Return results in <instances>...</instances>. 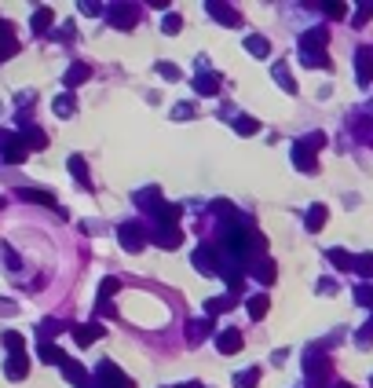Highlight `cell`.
<instances>
[{"label":"cell","instance_id":"cell-1","mask_svg":"<svg viewBox=\"0 0 373 388\" xmlns=\"http://www.w3.org/2000/svg\"><path fill=\"white\" fill-rule=\"evenodd\" d=\"M224 249H227V261L241 268V261H249V256H256V253H268V239L253 227L231 224L224 231Z\"/></svg>","mask_w":373,"mask_h":388},{"label":"cell","instance_id":"cell-2","mask_svg":"<svg viewBox=\"0 0 373 388\" xmlns=\"http://www.w3.org/2000/svg\"><path fill=\"white\" fill-rule=\"evenodd\" d=\"M329 359H326V352H322V344H307L304 348V374L315 381V388H322L326 384V377H329Z\"/></svg>","mask_w":373,"mask_h":388},{"label":"cell","instance_id":"cell-3","mask_svg":"<svg viewBox=\"0 0 373 388\" xmlns=\"http://www.w3.org/2000/svg\"><path fill=\"white\" fill-rule=\"evenodd\" d=\"M117 242H121L125 253H143L147 242H150V234H147V227H143L139 220H125V224L117 227Z\"/></svg>","mask_w":373,"mask_h":388},{"label":"cell","instance_id":"cell-4","mask_svg":"<svg viewBox=\"0 0 373 388\" xmlns=\"http://www.w3.org/2000/svg\"><path fill=\"white\" fill-rule=\"evenodd\" d=\"M96 384H99V388H136V381H132L114 359H103V363L96 366Z\"/></svg>","mask_w":373,"mask_h":388},{"label":"cell","instance_id":"cell-5","mask_svg":"<svg viewBox=\"0 0 373 388\" xmlns=\"http://www.w3.org/2000/svg\"><path fill=\"white\" fill-rule=\"evenodd\" d=\"M190 261H194V268L202 271V275H219V271H224V256H219V249H216L212 242H202V246H197Z\"/></svg>","mask_w":373,"mask_h":388},{"label":"cell","instance_id":"cell-6","mask_svg":"<svg viewBox=\"0 0 373 388\" xmlns=\"http://www.w3.org/2000/svg\"><path fill=\"white\" fill-rule=\"evenodd\" d=\"M106 23L114 30H132L139 23V8L136 4H110L106 8Z\"/></svg>","mask_w":373,"mask_h":388},{"label":"cell","instance_id":"cell-7","mask_svg":"<svg viewBox=\"0 0 373 388\" xmlns=\"http://www.w3.org/2000/svg\"><path fill=\"white\" fill-rule=\"evenodd\" d=\"M355 81H359V89H369L373 84V48L362 45L355 52Z\"/></svg>","mask_w":373,"mask_h":388},{"label":"cell","instance_id":"cell-8","mask_svg":"<svg viewBox=\"0 0 373 388\" xmlns=\"http://www.w3.org/2000/svg\"><path fill=\"white\" fill-rule=\"evenodd\" d=\"M132 202L139 205V212H150V217H154V212L161 209L165 198H161V187H154V183H150V187H139L136 194H132Z\"/></svg>","mask_w":373,"mask_h":388},{"label":"cell","instance_id":"cell-9","mask_svg":"<svg viewBox=\"0 0 373 388\" xmlns=\"http://www.w3.org/2000/svg\"><path fill=\"white\" fill-rule=\"evenodd\" d=\"M70 330H74V341L81 344V348H88V344H96V341L106 333L99 319H92V322H81V326H70Z\"/></svg>","mask_w":373,"mask_h":388},{"label":"cell","instance_id":"cell-10","mask_svg":"<svg viewBox=\"0 0 373 388\" xmlns=\"http://www.w3.org/2000/svg\"><path fill=\"white\" fill-rule=\"evenodd\" d=\"M194 92L197 96H219V74L202 67V70L194 74Z\"/></svg>","mask_w":373,"mask_h":388},{"label":"cell","instance_id":"cell-11","mask_svg":"<svg viewBox=\"0 0 373 388\" xmlns=\"http://www.w3.org/2000/svg\"><path fill=\"white\" fill-rule=\"evenodd\" d=\"M26 158H30V150L22 147V139H18V136H11L4 147H0V161H4V165H22Z\"/></svg>","mask_w":373,"mask_h":388},{"label":"cell","instance_id":"cell-12","mask_svg":"<svg viewBox=\"0 0 373 388\" xmlns=\"http://www.w3.org/2000/svg\"><path fill=\"white\" fill-rule=\"evenodd\" d=\"M209 333H212V319H190V322H187V344H190V348L205 344Z\"/></svg>","mask_w":373,"mask_h":388},{"label":"cell","instance_id":"cell-13","mask_svg":"<svg viewBox=\"0 0 373 388\" xmlns=\"http://www.w3.org/2000/svg\"><path fill=\"white\" fill-rule=\"evenodd\" d=\"M289 158H293V165L300 169V172H319V161H315V150H307L300 139L293 143V150H289Z\"/></svg>","mask_w":373,"mask_h":388},{"label":"cell","instance_id":"cell-14","mask_svg":"<svg viewBox=\"0 0 373 388\" xmlns=\"http://www.w3.org/2000/svg\"><path fill=\"white\" fill-rule=\"evenodd\" d=\"M300 62L311 70H333V59L326 55V48H300Z\"/></svg>","mask_w":373,"mask_h":388},{"label":"cell","instance_id":"cell-15","mask_svg":"<svg viewBox=\"0 0 373 388\" xmlns=\"http://www.w3.org/2000/svg\"><path fill=\"white\" fill-rule=\"evenodd\" d=\"M26 374H30V359H26V352L8 355V363H4V377H8V381H22Z\"/></svg>","mask_w":373,"mask_h":388},{"label":"cell","instance_id":"cell-16","mask_svg":"<svg viewBox=\"0 0 373 388\" xmlns=\"http://www.w3.org/2000/svg\"><path fill=\"white\" fill-rule=\"evenodd\" d=\"M205 11L216 18V23H224V26H238V23H241V15H238L234 8H227V4H219V0H209Z\"/></svg>","mask_w":373,"mask_h":388},{"label":"cell","instance_id":"cell-17","mask_svg":"<svg viewBox=\"0 0 373 388\" xmlns=\"http://www.w3.org/2000/svg\"><path fill=\"white\" fill-rule=\"evenodd\" d=\"M18 139H22L26 150H44V147H48V136H44V128H37V125H22Z\"/></svg>","mask_w":373,"mask_h":388},{"label":"cell","instance_id":"cell-18","mask_svg":"<svg viewBox=\"0 0 373 388\" xmlns=\"http://www.w3.org/2000/svg\"><path fill=\"white\" fill-rule=\"evenodd\" d=\"M88 77H92V67H88V62H74V67L62 74V84H66V92H74L77 84H84Z\"/></svg>","mask_w":373,"mask_h":388},{"label":"cell","instance_id":"cell-19","mask_svg":"<svg viewBox=\"0 0 373 388\" xmlns=\"http://www.w3.org/2000/svg\"><path fill=\"white\" fill-rule=\"evenodd\" d=\"M241 344H246V341H241V333H238V330H219V333H216V348L224 352V355L241 352Z\"/></svg>","mask_w":373,"mask_h":388},{"label":"cell","instance_id":"cell-20","mask_svg":"<svg viewBox=\"0 0 373 388\" xmlns=\"http://www.w3.org/2000/svg\"><path fill=\"white\" fill-rule=\"evenodd\" d=\"M59 370H62V377H66V381L77 384V388H84L88 381H92V377H88V370H84V366H81L77 359H66V363L59 366Z\"/></svg>","mask_w":373,"mask_h":388},{"label":"cell","instance_id":"cell-21","mask_svg":"<svg viewBox=\"0 0 373 388\" xmlns=\"http://www.w3.org/2000/svg\"><path fill=\"white\" fill-rule=\"evenodd\" d=\"M18 198H22V202H33V205H48V209L59 205L52 190H37V187H18Z\"/></svg>","mask_w":373,"mask_h":388},{"label":"cell","instance_id":"cell-22","mask_svg":"<svg viewBox=\"0 0 373 388\" xmlns=\"http://www.w3.org/2000/svg\"><path fill=\"white\" fill-rule=\"evenodd\" d=\"M154 242H158L161 249H180L183 246V231L180 227H158L154 231Z\"/></svg>","mask_w":373,"mask_h":388},{"label":"cell","instance_id":"cell-23","mask_svg":"<svg viewBox=\"0 0 373 388\" xmlns=\"http://www.w3.org/2000/svg\"><path fill=\"white\" fill-rule=\"evenodd\" d=\"M271 77H275V84H278L285 96H297V81H293V74H289V67H285V62H275Z\"/></svg>","mask_w":373,"mask_h":388},{"label":"cell","instance_id":"cell-24","mask_svg":"<svg viewBox=\"0 0 373 388\" xmlns=\"http://www.w3.org/2000/svg\"><path fill=\"white\" fill-rule=\"evenodd\" d=\"M180 205H176V202H161V209L158 212H154V220H158V227H176V224H180Z\"/></svg>","mask_w":373,"mask_h":388},{"label":"cell","instance_id":"cell-25","mask_svg":"<svg viewBox=\"0 0 373 388\" xmlns=\"http://www.w3.org/2000/svg\"><path fill=\"white\" fill-rule=\"evenodd\" d=\"M253 275L260 278V283H263V286H271V283H275V278H278V264L271 261V256H260V264L253 268Z\"/></svg>","mask_w":373,"mask_h":388},{"label":"cell","instance_id":"cell-26","mask_svg":"<svg viewBox=\"0 0 373 388\" xmlns=\"http://www.w3.org/2000/svg\"><path fill=\"white\" fill-rule=\"evenodd\" d=\"M52 23H55V11H52V8H37L33 18H30V30H33V33H48Z\"/></svg>","mask_w":373,"mask_h":388},{"label":"cell","instance_id":"cell-27","mask_svg":"<svg viewBox=\"0 0 373 388\" xmlns=\"http://www.w3.org/2000/svg\"><path fill=\"white\" fill-rule=\"evenodd\" d=\"M329 45V30L326 26H315V30H307L300 37V48H326Z\"/></svg>","mask_w":373,"mask_h":388},{"label":"cell","instance_id":"cell-28","mask_svg":"<svg viewBox=\"0 0 373 388\" xmlns=\"http://www.w3.org/2000/svg\"><path fill=\"white\" fill-rule=\"evenodd\" d=\"M37 352H40V359H44V363H48V366H62L66 359H70V355H66L62 348H55V344H52V341H40V348H37Z\"/></svg>","mask_w":373,"mask_h":388},{"label":"cell","instance_id":"cell-29","mask_svg":"<svg viewBox=\"0 0 373 388\" xmlns=\"http://www.w3.org/2000/svg\"><path fill=\"white\" fill-rule=\"evenodd\" d=\"M329 264H333L337 271H355V256H351L348 249H329Z\"/></svg>","mask_w":373,"mask_h":388},{"label":"cell","instance_id":"cell-30","mask_svg":"<svg viewBox=\"0 0 373 388\" xmlns=\"http://www.w3.org/2000/svg\"><path fill=\"white\" fill-rule=\"evenodd\" d=\"M260 366H246V370H238L234 374V388H256L260 384Z\"/></svg>","mask_w":373,"mask_h":388},{"label":"cell","instance_id":"cell-31","mask_svg":"<svg viewBox=\"0 0 373 388\" xmlns=\"http://www.w3.org/2000/svg\"><path fill=\"white\" fill-rule=\"evenodd\" d=\"M66 169L74 172V180H77L84 190L92 187V183H88V165H84V158H81V154H70V161H66Z\"/></svg>","mask_w":373,"mask_h":388},{"label":"cell","instance_id":"cell-32","mask_svg":"<svg viewBox=\"0 0 373 388\" xmlns=\"http://www.w3.org/2000/svg\"><path fill=\"white\" fill-rule=\"evenodd\" d=\"M304 227L307 231H322L326 227V205H311V209H307V217H304Z\"/></svg>","mask_w":373,"mask_h":388},{"label":"cell","instance_id":"cell-33","mask_svg":"<svg viewBox=\"0 0 373 388\" xmlns=\"http://www.w3.org/2000/svg\"><path fill=\"white\" fill-rule=\"evenodd\" d=\"M234 132H238V136H256V132H260V121L249 118V114H238V118H234Z\"/></svg>","mask_w":373,"mask_h":388},{"label":"cell","instance_id":"cell-34","mask_svg":"<svg viewBox=\"0 0 373 388\" xmlns=\"http://www.w3.org/2000/svg\"><path fill=\"white\" fill-rule=\"evenodd\" d=\"M246 312H249L253 319H263V315H268V293H253V297L246 300Z\"/></svg>","mask_w":373,"mask_h":388},{"label":"cell","instance_id":"cell-35","mask_svg":"<svg viewBox=\"0 0 373 388\" xmlns=\"http://www.w3.org/2000/svg\"><path fill=\"white\" fill-rule=\"evenodd\" d=\"M74 106H77V99H74V92H62L55 103H52V110L59 114V118H70L74 114Z\"/></svg>","mask_w":373,"mask_h":388},{"label":"cell","instance_id":"cell-36","mask_svg":"<svg viewBox=\"0 0 373 388\" xmlns=\"http://www.w3.org/2000/svg\"><path fill=\"white\" fill-rule=\"evenodd\" d=\"M234 308V300L231 297H212V300H205V315L212 319V315H224V312H231Z\"/></svg>","mask_w":373,"mask_h":388},{"label":"cell","instance_id":"cell-37","mask_svg":"<svg viewBox=\"0 0 373 388\" xmlns=\"http://www.w3.org/2000/svg\"><path fill=\"white\" fill-rule=\"evenodd\" d=\"M246 52H249V55H256V59H263V55L271 52L268 37H246Z\"/></svg>","mask_w":373,"mask_h":388},{"label":"cell","instance_id":"cell-38","mask_svg":"<svg viewBox=\"0 0 373 388\" xmlns=\"http://www.w3.org/2000/svg\"><path fill=\"white\" fill-rule=\"evenodd\" d=\"M0 341H4V348L15 355V352H26V341H22V333H15V330H4V337H0Z\"/></svg>","mask_w":373,"mask_h":388},{"label":"cell","instance_id":"cell-39","mask_svg":"<svg viewBox=\"0 0 373 388\" xmlns=\"http://www.w3.org/2000/svg\"><path fill=\"white\" fill-rule=\"evenodd\" d=\"M355 275L359 278H373V253H359L355 256Z\"/></svg>","mask_w":373,"mask_h":388},{"label":"cell","instance_id":"cell-40","mask_svg":"<svg viewBox=\"0 0 373 388\" xmlns=\"http://www.w3.org/2000/svg\"><path fill=\"white\" fill-rule=\"evenodd\" d=\"M62 330H66V326H62L59 319H44V322H40V341H52V337H59Z\"/></svg>","mask_w":373,"mask_h":388},{"label":"cell","instance_id":"cell-41","mask_svg":"<svg viewBox=\"0 0 373 388\" xmlns=\"http://www.w3.org/2000/svg\"><path fill=\"white\" fill-rule=\"evenodd\" d=\"M117 290H121V283H117L114 275L103 278V283H99V300H114V297H117Z\"/></svg>","mask_w":373,"mask_h":388},{"label":"cell","instance_id":"cell-42","mask_svg":"<svg viewBox=\"0 0 373 388\" xmlns=\"http://www.w3.org/2000/svg\"><path fill=\"white\" fill-rule=\"evenodd\" d=\"M161 30H165V33H180V30H183V18L176 15V11H168V15L161 18Z\"/></svg>","mask_w":373,"mask_h":388},{"label":"cell","instance_id":"cell-43","mask_svg":"<svg viewBox=\"0 0 373 388\" xmlns=\"http://www.w3.org/2000/svg\"><path fill=\"white\" fill-rule=\"evenodd\" d=\"M355 300H359L362 308H373V286H369V283L355 286Z\"/></svg>","mask_w":373,"mask_h":388},{"label":"cell","instance_id":"cell-44","mask_svg":"<svg viewBox=\"0 0 373 388\" xmlns=\"http://www.w3.org/2000/svg\"><path fill=\"white\" fill-rule=\"evenodd\" d=\"M209 209L216 212V217H219V220H234V205H231V202H212Z\"/></svg>","mask_w":373,"mask_h":388},{"label":"cell","instance_id":"cell-45","mask_svg":"<svg viewBox=\"0 0 373 388\" xmlns=\"http://www.w3.org/2000/svg\"><path fill=\"white\" fill-rule=\"evenodd\" d=\"M369 18H373V4H359V11L351 15V23H355V26H366Z\"/></svg>","mask_w":373,"mask_h":388},{"label":"cell","instance_id":"cell-46","mask_svg":"<svg viewBox=\"0 0 373 388\" xmlns=\"http://www.w3.org/2000/svg\"><path fill=\"white\" fill-rule=\"evenodd\" d=\"M172 118H176V121L194 118V103H176V106H172Z\"/></svg>","mask_w":373,"mask_h":388},{"label":"cell","instance_id":"cell-47","mask_svg":"<svg viewBox=\"0 0 373 388\" xmlns=\"http://www.w3.org/2000/svg\"><path fill=\"white\" fill-rule=\"evenodd\" d=\"M300 143H304L307 150H322V147H326V136H322V132H307Z\"/></svg>","mask_w":373,"mask_h":388},{"label":"cell","instance_id":"cell-48","mask_svg":"<svg viewBox=\"0 0 373 388\" xmlns=\"http://www.w3.org/2000/svg\"><path fill=\"white\" fill-rule=\"evenodd\" d=\"M4 264H8V268H11V271H15V275H18V271H22V261H18V253H15V249H11V246H4Z\"/></svg>","mask_w":373,"mask_h":388},{"label":"cell","instance_id":"cell-49","mask_svg":"<svg viewBox=\"0 0 373 388\" xmlns=\"http://www.w3.org/2000/svg\"><path fill=\"white\" fill-rule=\"evenodd\" d=\"M158 74H161L165 81H180V70H176L172 62H158Z\"/></svg>","mask_w":373,"mask_h":388},{"label":"cell","instance_id":"cell-50","mask_svg":"<svg viewBox=\"0 0 373 388\" xmlns=\"http://www.w3.org/2000/svg\"><path fill=\"white\" fill-rule=\"evenodd\" d=\"M15 52H18V40H0V62L11 59Z\"/></svg>","mask_w":373,"mask_h":388},{"label":"cell","instance_id":"cell-51","mask_svg":"<svg viewBox=\"0 0 373 388\" xmlns=\"http://www.w3.org/2000/svg\"><path fill=\"white\" fill-rule=\"evenodd\" d=\"M81 11H84L88 18H96V15H103V4H96V0H84V4H81Z\"/></svg>","mask_w":373,"mask_h":388},{"label":"cell","instance_id":"cell-52","mask_svg":"<svg viewBox=\"0 0 373 388\" xmlns=\"http://www.w3.org/2000/svg\"><path fill=\"white\" fill-rule=\"evenodd\" d=\"M322 8H326V15H329V18H344V15H348V8H344V4H322Z\"/></svg>","mask_w":373,"mask_h":388},{"label":"cell","instance_id":"cell-53","mask_svg":"<svg viewBox=\"0 0 373 388\" xmlns=\"http://www.w3.org/2000/svg\"><path fill=\"white\" fill-rule=\"evenodd\" d=\"M11 33H15V26H11V23H4V18H0V40H15Z\"/></svg>","mask_w":373,"mask_h":388},{"label":"cell","instance_id":"cell-54","mask_svg":"<svg viewBox=\"0 0 373 388\" xmlns=\"http://www.w3.org/2000/svg\"><path fill=\"white\" fill-rule=\"evenodd\" d=\"M15 312V304H11V300H4V297H0V315H11Z\"/></svg>","mask_w":373,"mask_h":388},{"label":"cell","instance_id":"cell-55","mask_svg":"<svg viewBox=\"0 0 373 388\" xmlns=\"http://www.w3.org/2000/svg\"><path fill=\"white\" fill-rule=\"evenodd\" d=\"M319 290H322V293H333L337 286H333V278H322V283H319Z\"/></svg>","mask_w":373,"mask_h":388},{"label":"cell","instance_id":"cell-56","mask_svg":"<svg viewBox=\"0 0 373 388\" xmlns=\"http://www.w3.org/2000/svg\"><path fill=\"white\" fill-rule=\"evenodd\" d=\"M183 388H205V384H197V381H190V384H183Z\"/></svg>","mask_w":373,"mask_h":388},{"label":"cell","instance_id":"cell-57","mask_svg":"<svg viewBox=\"0 0 373 388\" xmlns=\"http://www.w3.org/2000/svg\"><path fill=\"white\" fill-rule=\"evenodd\" d=\"M333 388H351V384H348V381H337V384H333Z\"/></svg>","mask_w":373,"mask_h":388},{"label":"cell","instance_id":"cell-58","mask_svg":"<svg viewBox=\"0 0 373 388\" xmlns=\"http://www.w3.org/2000/svg\"><path fill=\"white\" fill-rule=\"evenodd\" d=\"M84 388H99V384H96V381H88V384H84Z\"/></svg>","mask_w":373,"mask_h":388},{"label":"cell","instance_id":"cell-59","mask_svg":"<svg viewBox=\"0 0 373 388\" xmlns=\"http://www.w3.org/2000/svg\"><path fill=\"white\" fill-rule=\"evenodd\" d=\"M4 205H8V198H0V209H4Z\"/></svg>","mask_w":373,"mask_h":388},{"label":"cell","instance_id":"cell-60","mask_svg":"<svg viewBox=\"0 0 373 388\" xmlns=\"http://www.w3.org/2000/svg\"><path fill=\"white\" fill-rule=\"evenodd\" d=\"M369 381H373V377H369Z\"/></svg>","mask_w":373,"mask_h":388}]
</instances>
